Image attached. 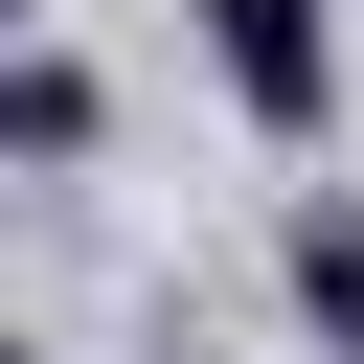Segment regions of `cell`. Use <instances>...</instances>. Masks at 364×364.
Returning a JSON list of instances; mask_svg holds the SVG:
<instances>
[{
    "instance_id": "1",
    "label": "cell",
    "mask_w": 364,
    "mask_h": 364,
    "mask_svg": "<svg viewBox=\"0 0 364 364\" xmlns=\"http://www.w3.org/2000/svg\"><path fill=\"white\" fill-rule=\"evenodd\" d=\"M205 68H228L250 136H318L341 114V0H205Z\"/></svg>"
},
{
    "instance_id": "2",
    "label": "cell",
    "mask_w": 364,
    "mask_h": 364,
    "mask_svg": "<svg viewBox=\"0 0 364 364\" xmlns=\"http://www.w3.org/2000/svg\"><path fill=\"white\" fill-rule=\"evenodd\" d=\"M273 273H296V318H318V364H364V205L318 182L296 228H273Z\"/></svg>"
},
{
    "instance_id": "3",
    "label": "cell",
    "mask_w": 364,
    "mask_h": 364,
    "mask_svg": "<svg viewBox=\"0 0 364 364\" xmlns=\"http://www.w3.org/2000/svg\"><path fill=\"white\" fill-rule=\"evenodd\" d=\"M91 136H114V91L68 46H0V159H91Z\"/></svg>"
},
{
    "instance_id": "5",
    "label": "cell",
    "mask_w": 364,
    "mask_h": 364,
    "mask_svg": "<svg viewBox=\"0 0 364 364\" xmlns=\"http://www.w3.org/2000/svg\"><path fill=\"white\" fill-rule=\"evenodd\" d=\"M0 364H23V341H0Z\"/></svg>"
},
{
    "instance_id": "4",
    "label": "cell",
    "mask_w": 364,
    "mask_h": 364,
    "mask_svg": "<svg viewBox=\"0 0 364 364\" xmlns=\"http://www.w3.org/2000/svg\"><path fill=\"white\" fill-rule=\"evenodd\" d=\"M0 46H23V0H0Z\"/></svg>"
}]
</instances>
